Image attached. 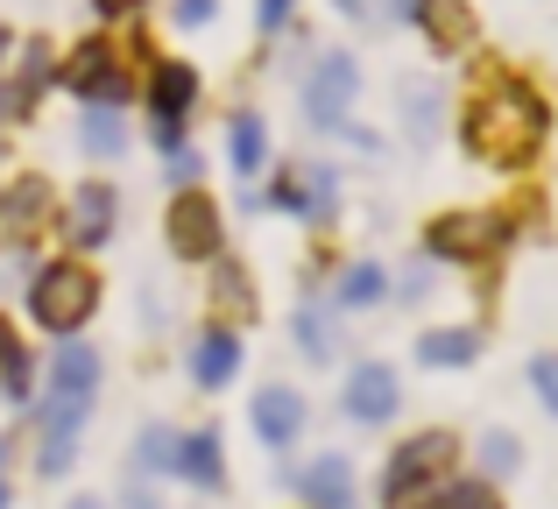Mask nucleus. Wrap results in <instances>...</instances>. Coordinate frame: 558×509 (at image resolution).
Returning <instances> with one entry per match:
<instances>
[{"label":"nucleus","instance_id":"1","mask_svg":"<svg viewBox=\"0 0 558 509\" xmlns=\"http://www.w3.org/2000/svg\"><path fill=\"white\" fill-rule=\"evenodd\" d=\"M545 128H551V113H545V99H537V85L488 78L474 93V107H466V121H460V142H466L474 163L523 170L537 149H545Z\"/></svg>","mask_w":558,"mask_h":509},{"label":"nucleus","instance_id":"2","mask_svg":"<svg viewBox=\"0 0 558 509\" xmlns=\"http://www.w3.org/2000/svg\"><path fill=\"white\" fill-rule=\"evenodd\" d=\"M93 403H99V354L64 332V347H57V361H50V389H43V453H36L43 474L71 468V453H78V425H85Z\"/></svg>","mask_w":558,"mask_h":509},{"label":"nucleus","instance_id":"3","mask_svg":"<svg viewBox=\"0 0 558 509\" xmlns=\"http://www.w3.org/2000/svg\"><path fill=\"white\" fill-rule=\"evenodd\" d=\"M28 312L43 332H78L99 312V276L85 262H43L36 283H28Z\"/></svg>","mask_w":558,"mask_h":509},{"label":"nucleus","instance_id":"4","mask_svg":"<svg viewBox=\"0 0 558 509\" xmlns=\"http://www.w3.org/2000/svg\"><path fill=\"white\" fill-rule=\"evenodd\" d=\"M452 468V439L446 432H417V439H403L389 453V474H381V496H389L396 509L403 502H417V496H432L438 488V474Z\"/></svg>","mask_w":558,"mask_h":509},{"label":"nucleus","instance_id":"5","mask_svg":"<svg viewBox=\"0 0 558 509\" xmlns=\"http://www.w3.org/2000/svg\"><path fill=\"white\" fill-rule=\"evenodd\" d=\"M191 107H198V71H191L184 57H163V64L149 71V128H156L163 149H178V128H184Z\"/></svg>","mask_w":558,"mask_h":509},{"label":"nucleus","instance_id":"6","mask_svg":"<svg viewBox=\"0 0 558 509\" xmlns=\"http://www.w3.org/2000/svg\"><path fill=\"white\" fill-rule=\"evenodd\" d=\"M354 93H361V64L347 50H326L312 64V78H304V113H312L318 128H340L347 107H354Z\"/></svg>","mask_w":558,"mask_h":509},{"label":"nucleus","instance_id":"7","mask_svg":"<svg viewBox=\"0 0 558 509\" xmlns=\"http://www.w3.org/2000/svg\"><path fill=\"white\" fill-rule=\"evenodd\" d=\"M502 241H509V220H495V213H446V220H432L424 249L438 262H481L488 249H502Z\"/></svg>","mask_w":558,"mask_h":509},{"label":"nucleus","instance_id":"8","mask_svg":"<svg viewBox=\"0 0 558 509\" xmlns=\"http://www.w3.org/2000/svg\"><path fill=\"white\" fill-rule=\"evenodd\" d=\"M163 227H170V255L178 262H213L219 255V206L205 192H191V184L178 192V206H170Z\"/></svg>","mask_w":558,"mask_h":509},{"label":"nucleus","instance_id":"9","mask_svg":"<svg viewBox=\"0 0 558 509\" xmlns=\"http://www.w3.org/2000/svg\"><path fill=\"white\" fill-rule=\"evenodd\" d=\"M64 78H71V93H78L85 107H121V99H128L121 57H113L107 43H78V50H71V64H64Z\"/></svg>","mask_w":558,"mask_h":509},{"label":"nucleus","instance_id":"10","mask_svg":"<svg viewBox=\"0 0 558 509\" xmlns=\"http://www.w3.org/2000/svg\"><path fill=\"white\" fill-rule=\"evenodd\" d=\"M43 220H50V184L43 178H14L8 192H0V234L8 241H36Z\"/></svg>","mask_w":558,"mask_h":509},{"label":"nucleus","instance_id":"11","mask_svg":"<svg viewBox=\"0 0 558 509\" xmlns=\"http://www.w3.org/2000/svg\"><path fill=\"white\" fill-rule=\"evenodd\" d=\"M396 375L381 368V361H368V368H354L347 375V417H361V425H389L396 417Z\"/></svg>","mask_w":558,"mask_h":509},{"label":"nucleus","instance_id":"12","mask_svg":"<svg viewBox=\"0 0 558 509\" xmlns=\"http://www.w3.org/2000/svg\"><path fill=\"white\" fill-rule=\"evenodd\" d=\"M332 192H340V184H332V170H283V178L269 184V198L283 213H298V220H326V213H332Z\"/></svg>","mask_w":558,"mask_h":509},{"label":"nucleus","instance_id":"13","mask_svg":"<svg viewBox=\"0 0 558 509\" xmlns=\"http://www.w3.org/2000/svg\"><path fill=\"white\" fill-rule=\"evenodd\" d=\"M255 432H262V446H269V453H283V446L304 432V397H298V389H283V383H269L255 397Z\"/></svg>","mask_w":558,"mask_h":509},{"label":"nucleus","instance_id":"14","mask_svg":"<svg viewBox=\"0 0 558 509\" xmlns=\"http://www.w3.org/2000/svg\"><path fill=\"white\" fill-rule=\"evenodd\" d=\"M417 22H424V36L438 43V57H460L466 43H474V8H466V0H424Z\"/></svg>","mask_w":558,"mask_h":509},{"label":"nucleus","instance_id":"15","mask_svg":"<svg viewBox=\"0 0 558 509\" xmlns=\"http://www.w3.org/2000/svg\"><path fill=\"white\" fill-rule=\"evenodd\" d=\"M64 234L78 241V249H93V241L113 234V192L107 184H78V198H71V213H64Z\"/></svg>","mask_w":558,"mask_h":509},{"label":"nucleus","instance_id":"16","mask_svg":"<svg viewBox=\"0 0 558 509\" xmlns=\"http://www.w3.org/2000/svg\"><path fill=\"white\" fill-rule=\"evenodd\" d=\"M233 368H241V340H233L227 326H213L198 347H191V375H198V389H219V383H233Z\"/></svg>","mask_w":558,"mask_h":509},{"label":"nucleus","instance_id":"17","mask_svg":"<svg viewBox=\"0 0 558 509\" xmlns=\"http://www.w3.org/2000/svg\"><path fill=\"white\" fill-rule=\"evenodd\" d=\"M474 354H481V332L474 326H438V332H424V340H417L424 368H466Z\"/></svg>","mask_w":558,"mask_h":509},{"label":"nucleus","instance_id":"18","mask_svg":"<svg viewBox=\"0 0 558 509\" xmlns=\"http://www.w3.org/2000/svg\"><path fill=\"white\" fill-rule=\"evenodd\" d=\"M178 474H184V482H198V488H219L227 460H219L213 432H178Z\"/></svg>","mask_w":558,"mask_h":509},{"label":"nucleus","instance_id":"19","mask_svg":"<svg viewBox=\"0 0 558 509\" xmlns=\"http://www.w3.org/2000/svg\"><path fill=\"white\" fill-rule=\"evenodd\" d=\"M298 496H312V509H347V460L326 453L298 474Z\"/></svg>","mask_w":558,"mask_h":509},{"label":"nucleus","instance_id":"20","mask_svg":"<svg viewBox=\"0 0 558 509\" xmlns=\"http://www.w3.org/2000/svg\"><path fill=\"white\" fill-rule=\"evenodd\" d=\"M227 149H233V170H241V178H255V170L269 163V128H262V113H233Z\"/></svg>","mask_w":558,"mask_h":509},{"label":"nucleus","instance_id":"21","mask_svg":"<svg viewBox=\"0 0 558 509\" xmlns=\"http://www.w3.org/2000/svg\"><path fill=\"white\" fill-rule=\"evenodd\" d=\"M0 397H8V403H22V397H28V347L14 340L8 318H0Z\"/></svg>","mask_w":558,"mask_h":509},{"label":"nucleus","instance_id":"22","mask_svg":"<svg viewBox=\"0 0 558 509\" xmlns=\"http://www.w3.org/2000/svg\"><path fill=\"white\" fill-rule=\"evenodd\" d=\"M213 298H219V312H227V318H247V312H255V290H247V269H241V262H213Z\"/></svg>","mask_w":558,"mask_h":509},{"label":"nucleus","instance_id":"23","mask_svg":"<svg viewBox=\"0 0 558 509\" xmlns=\"http://www.w3.org/2000/svg\"><path fill=\"white\" fill-rule=\"evenodd\" d=\"M121 142H128V128H121V113H113V107L85 113V149H93V156H121Z\"/></svg>","mask_w":558,"mask_h":509},{"label":"nucleus","instance_id":"24","mask_svg":"<svg viewBox=\"0 0 558 509\" xmlns=\"http://www.w3.org/2000/svg\"><path fill=\"white\" fill-rule=\"evenodd\" d=\"M432 509H502V496H495V482H446V488H432Z\"/></svg>","mask_w":558,"mask_h":509},{"label":"nucleus","instance_id":"25","mask_svg":"<svg viewBox=\"0 0 558 509\" xmlns=\"http://www.w3.org/2000/svg\"><path fill=\"white\" fill-rule=\"evenodd\" d=\"M381 290H389V276H381L375 262H354V269L340 276V304H375Z\"/></svg>","mask_w":558,"mask_h":509},{"label":"nucleus","instance_id":"26","mask_svg":"<svg viewBox=\"0 0 558 509\" xmlns=\"http://www.w3.org/2000/svg\"><path fill=\"white\" fill-rule=\"evenodd\" d=\"M481 468H488L495 482H502V474H517V468H523L517 439H509V432H488V439H481Z\"/></svg>","mask_w":558,"mask_h":509},{"label":"nucleus","instance_id":"27","mask_svg":"<svg viewBox=\"0 0 558 509\" xmlns=\"http://www.w3.org/2000/svg\"><path fill=\"white\" fill-rule=\"evenodd\" d=\"M43 85H50V50H43V43H28V50H22V85H14V99L28 107Z\"/></svg>","mask_w":558,"mask_h":509},{"label":"nucleus","instance_id":"28","mask_svg":"<svg viewBox=\"0 0 558 509\" xmlns=\"http://www.w3.org/2000/svg\"><path fill=\"white\" fill-rule=\"evenodd\" d=\"M142 468L178 474V432H149V439H142Z\"/></svg>","mask_w":558,"mask_h":509},{"label":"nucleus","instance_id":"29","mask_svg":"<svg viewBox=\"0 0 558 509\" xmlns=\"http://www.w3.org/2000/svg\"><path fill=\"white\" fill-rule=\"evenodd\" d=\"M531 383H537V403L558 417V354H537L531 361Z\"/></svg>","mask_w":558,"mask_h":509},{"label":"nucleus","instance_id":"30","mask_svg":"<svg viewBox=\"0 0 558 509\" xmlns=\"http://www.w3.org/2000/svg\"><path fill=\"white\" fill-rule=\"evenodd\" d=\"M298 340H304V354H312V361H326V354H332V332L318 326V312H304V318H298Z\"/></svg>","mask_w":558,"mask_h":509},{"label":"nucleus","instance_id":"31","mask_svg":"<svg viewBox=\"0 0 558 509\" xmlns=\"http://www.w3.org/2000/svg\"><path fill=\"white\" fill-rule=\"evenodd\" d=\"M255 22H262V36H276L290 22V0H255Z\"/></svg>","mask_w":558,"mask_h":509},{"label":"nucleus","instance_id":"32","mask_svg":"<svg viewBox=\"0 0 558 509\" xmlns=\"http://www.w3.org/2000/svg\"><path fill=\"white\" fill-rule=\"evenodd\" d=\"M213 14H219V0H178V22H184V28L213 22Z\"/></svg>","mask_w":558,"mask_h":509},{"label":"nucleus","instance_id":"33","mask_svg":"<svg viewBox=\"0 0 558 509\" xmlns=\"http://www.w3.org/2000/svg\"><path fill=\"white\" fill-rule=\"evenodd\" d=\"M410 128H417V135L432 128V93H424V85H410Z\"/></svg>","mask_w":558,"mask_h":509},{"label":"nucleus","instance_id":"34","mask_svg":"<svg viewBox=\"0 0 558 509\" xmlns=\"http://www.w3.org/2000/svg\"><path fill=\"white\" fill-rule=\"evenodd\" d=\"M135 8H149V0H93L99 22H121V14H135Z\"/></svg>","mask_w":558,"mask_h":509},{"label":"nucleus","instance_id":"35","mask_svg":"<svg viewBox=\"0 0 558 509\" xmlns=\"http://www.w3.org/2000/svg\"><path fill=\"white\" fill-rule=\"evenodd\" d=\"M170 178L191 184V178H198V156H191V149H170Z\"/></svg>","mask_w":558,"mask_h":509},{"label":"nucleus","instance_id":"36","mask_svg":"<svg viewBox=\"0 0 558 509\" xmlns=\"http://www.w3.org/2000/svg\"><path fill=\"white\" fill-rule=\"evenodd\" d=\"M417 8H424V0H389V14H396V22H417Z\"/></svg>","mask_w":558,"mask_h":509},{"label":"nucleus","instance_id":"37","mask_svg":"<svg viewBox=\"0 0 558 509\" xmlns=\"http://www.w3.org/2000/svg\"><path fill=\"white\" fill-rule=\"evenodd\" d=\"M71 509H99V496H78V502H71Z\"/></svg>","mask_w":558,"mask_h":509},{"label":"nucleus","instance_id":"38","mask_svg":"<svg viewBox=\"0 0 558 509\" xmlns=\"http://www.w3.org/2000/svg\"><path fill=\"white\" fill-rule=\"evenodd\" d=\"M8 43H14V36H8V28H0V64H8Z\"/></svg>","mask_w":558,"mask_h":509},{"label":"nucleus","instance_id":"39","mask_svg":"<svg viewBox=\"0 0 558 509\" xmlns=\"http://www.w3.org/2000/svg\"><path fill=\"white\" fill-rule=\"evenodd\" d=\"M340 8H347V14H361V0H340Z\"/></svg>","mask_w":558,"mask_h":509},{"label":"nucleus","instance_id":"40","mask_svg":"<svg viewBox=\"0 0 558 509\" xmlns=\"http://www.w3.org/2000/svg\"><path fill=\"white\" fill-rule=\"evenodd\" d=\"M0 509H8V488H0Z\"/></svg>","mask_w":558,"mask_h":509},{"label":"nucleus","instance_id":"41","mask_svg":"<svg viewBox=\"0 0 558 509\" xmlns=\"http://www.w3.org/2000/svg\"><path fill=\"white\" fill-rule=\"evenodd\" d=\"M0 453H8V446H0Z\"/></svg>","mask_w":558,"mask_h":509}]
</instances>
